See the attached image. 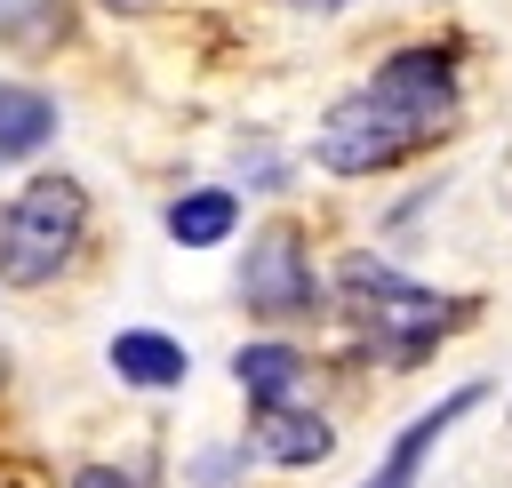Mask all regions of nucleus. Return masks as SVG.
I'll return each instance as SVG.
<instances>
[{"label":"nucleus","mask_w":512,"mask_h":488,"mask_svg":"<svg viewBox=\"0 0 512 488\" xmlns=\"http://www.w3.org/2000/svg\"><path fill=\"white\" fill-rule=\"evenodd\" d=\"M160 224H168L176 248H224L240 232V192L232 184H192V192H176L160 208Z\"/></svg>","instance_id":"obj_11"},{"label":"nucleus","mask_w":512,"mask_h":488,"mask_svg":"<svg viewBox=\"0 0 512 488\" xmlns=\"http://www.w3.org/2000/svg\"><path fill=\"white\" fill-rule=\"evenodd\" d=\"M0 376H8V360H0Z\"/></svg>","instance_id":"obj_17"},{"label":"nucleus","mask_w":512,"mask_h":488,"mask_svg":"<svg viewBox=\"0 0 512 488\" xmlns=\"http://www.w3.org/2000/svg\"><path fill=\"white\" fill-rule=\"evenodd\" d=\"M336 312L352 320V336H360L368 352H384V360L408 368V360H424L432 344H448L472 304H464V296H440L432 280L368 256V248H352V256H336Z\"/></svg>","instance_id":"obj_1"},{"label":"nucleus","mask_w":512,"mask_h":488,"mask_svg":"<svg viewBox=\"0 0 512 488\" xmlns=\"http://www.w3.org/2000/svg\"><path fill=\"white\" fill-rule=\"evenodd\" d=\"M64 488H136V472H120V464H80Z\"/></svg>","instance_id":"obj_15"},{"label":"nucleus","mask_w":512,"mask_h":488,"mask_svg":"<svg viewBox=\"0 0 512 488\" xmlns=\"http://www.w3.org/2000/svg\"><path fill=\"white\" fill-rule=\"evenodd\" d=\"M248 448L280 472H312L336 456V424L304 400H272V408H248Z\"/></svg>","instance_id":"obj_7"},{"label":"nucleus","mask_w":512,"mask_h":488,"mask_svg":"<svg viewBox=\"0 0 512 488\" xmlns=\"http://www.w3.org/2000/svg\"><path fill=\"white\" fill-rule=\"evenodd\" d=\"M240 456H248V448H200V464H192L200 488H232V480H240Z\"/></svg>","instance_id":"obj_14"},{"label":"nucleus","mask_w":512,"mask_h":488,"mask_svg":"<svg viewBox=\"0 0 512 488\" xmlns=\"http://www.w3.org/2000/svg\"><path fill=\"white\" fill-rule=\"evenodd\" d=\"M104 8H136V0H104Z\"/></svg>","instance_id":"obj_16"},{"label":"nucleus","mask_w":512,"mask_h":488,"mask_svg":"<svg viewBox=\"0 0 512 488\" xmlns=\"http://www.w3.org/2000/svg\"><path fill=\"white\" fill-rule=\"evenodd\" d=\"M368 88H376L384 104H400V112L432 120V128H448V120H456V104H464L456 48H440V40H408V48H392V56L368 72Z\"/></svg>","instance_id":"obj_5"},{"label":"nucleus","mask_w":512,"mask_h":488,"mask_svg":"<svg viewBox=\"0 0 512 488\" xmlns=\"http://www.w3.org/2000/svg\"><path fill=\"white\" fill-rule=\"evenodd\" d=\"M440 136H448V128H432V120L384 104L376 88H352V96H336V104L320 112V128H312V160H320L328 176H384V168L416 160V152L440 144Z\"/></svg>","instance_id":"obj_3"},{"label":"nucleus","mask_w":512,"mask_h":488,"mask_svg":"<svg viewBox=\"0 0 512 488\" xmlns=\"http://www.w3.org/2000/svg\"><path fill=\"white\" fill-rule=\"evenodd\" d=\"M0 32L24 40V48H40V40L64 32V0H0Z\"/></svg>","instance_id":"obj_12"},{"label":"nucleus","mask_w":512,"mask_h":488,"mask_svg":"<svg viewBox=\"0 0 512 488\" xmlns=\"http://www.w3.org/2000/svg\"><path fill=\"white\" fill-rule=\"evenodd\" d=\"M480 400H488V384H480V376H472V384H456V392H440L424 416H408V424L392 432V448L376 456V472H368L360 488H416V480H424V456H432V448H440V440H448Z\"/></svg>","instance_id":"obj_6"},{"label":"nucleus","mask_w":512,"mask_h":488,"mask_svg":"<svg viewBox=\"0 0 512 488\" xmlns=\"http://www.w3.org/2000/svg\"><path fill=\"white\" fill-rule=\"evenodd\" d=\"M240 304L256 320H272V328L280 320H312L328 304V288H320L312 248H304L296 224H256L248 232V248H240Z\"/></svg>","instance_id":"obj_4"},{"label":"nucleus","mask_w":512,"mask_h":488,"mask_svg":"<svg viewBox=\"0 0 512 488\" xmlns=\"http://www.w3.org/2000/svg\"><path fill=\"white\" fill-rule=\"evenodd\" d=\"M80 240H88V184L80 176L40 168L0 200V280L8 288H48L56 272H72Z\"/></svg>","instance_id":"obj_2"},{"label":"nucleus","mask_w":512,"mask_h":488,"mask_svg":"<svg viewBox=\"0 0 512 488\" xmlns=\"http://www.w3.org/2000/svg\"><path fill=\"white\" fill-rule=\"evenodd\" d=\"M104 368H112L128 392H176V384L192 376V352H184L168 328H112Z\"/></svg>","instance_id":"obj_8"},{"label":"nucleus","mask_w":512,"mask_h":488,"mask_svg":"<svg viewBox=\"0 0 512 488\" xmlns=\"http://www.w3.org/2000/svg\"><path fill=\"white\" fill-rule=\"evenodd\" d=\"M240 176H248L256 192H280V184H288V168H280L272 144H240Z\"/></svg>","instance_id":"obj_13"},{"label":"nucleus","mask_w":512,"mask_h":488,"mask_svg":"<svg viewBox=\"0 0 512 488\" xmlns=\"http://www.w3.org/2000/svg\"><path fill=\"white\" fill-rule=\"evenodd\" d=\"M56 128H64V112H56L48 88H32V80H0V168L40 160V152L56 144Z\"/></svg>","instance_id":"obj_10"},{"label":"nucleus","mask_w":512,"mask_h":488,"mask_svg":"<svg viewBox=\"0 0 512 488\" xmlns=\"http://www.w3.org/2000/svg\"><path fill=\"white\" fill-rule=\"evenodd\" d=\"M304 376H312V360H304V344H288V336H248V344L232 352V384H240V400H248V408L296 400V392H304Z\"/></svg>","instance_id":"obj_9"}]
</instances>
